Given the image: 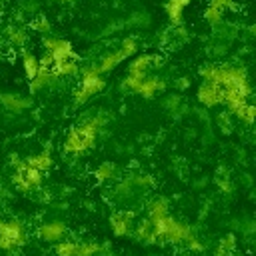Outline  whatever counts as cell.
Returning <instances> with one entry per match:
<instances>
[{
	"instance_id": "1f68e13d",
	"label": "cell",
	"mask_w": 256,
	"mask_h": 256,
	"mask_svg": "<svg viewBox=\"0 0 256 256\" xmlns=\"http://www.w3.org/2000/svg\"><path fill=\"white\" fill-rule=\"evenodd\" d=\"M178 106H180V98H178V96H170V98L166 100V108H168L170 112H176Z\"/></svg>"
},
{
	"instance_id": "d6986e66",
	"label": "cell",
	"mask_w": 256,
	"mask_h": 256,
	"mask_svg": "<svg viewBox=\"0 0 256 256\" xmlns=\"http://www.w3.org/2000/svg\"><path fill=\"white\" fill-rule=\"evenodd\" d=\"M80 60H66V62H58L52 64V74L54 78H62V76H76L80 72Z\"/></svg>"
},
{
	"instance_id": "cb8c5ba5",
	"label": "cell",
	"mask_w": 256,
	"mask_h": 256,
	"mask_svg": "<svg viewBox=\"0 0 256 256\" xmlns=\"http://www.w3.org/2000/svg\"><path fill=\"white\" fill-rule=\"evenodd\" d=\"M26 40H28V36H26V32H24L22 28H10V30H8V42H10L12 46L22 48V46L26 44Z\"/></svg>"
},
{
	"instance_id": "74e56055",
	"label": "cell",
	"mask_w": 256,
	"mask_h": 256,
	"mask_svg": "<svg viewBox=\"0 0 256 256\" xmlns=\"http://www.w3.org/2000/svg\"><path fill=\"white\" fill-rule=\"evenodd\" d=\"M0 10H2V2H0Z\"/></svg>"
},
{
	"instance_id": "4316f807",
	"label": "cell",
	"mask_w": 256,
	"mask_h": 256,
	"mask_svg": "<svg viewBox=\"0 0 256 256\" xmlns=\"http://www.w3.org/2000/svg\"><path fill=\"white\" fill-rule=\"evenodd\" d=\"M204 18L208 20V24H220L222 20H224V12H220V10H216V8H212V6H208L206 10H204Z\"/></svg>"
},
{
	"instance_id": "4fadbf2b",
	"label": "cell",
	"mask_w": 256,
	"mask_h": 256,
	"mask_svg": "<svg viewBox=\"0 0 256 256\" xmlns=\"http://www.w3.org/2000/svg\"><path fill=\"white\" fill-rule=\"evenodd\" d=\"M166 90V82L162 80V78H158V76H146L142 82H140V86H138V90H136V94H140L142 98H154L156 94H160V92H164Z\"/></svg>"
},
{
	"instance_id": "52a82bcc",
	"label": "cell",
	"mask_w": 256,
	"mask_h": 256,
	"mask_svg": "<svg viewBox=\"0 0 256 256\" xmlns=\"http://www.w3.org/2000/svg\"><path fill=\"white\" fill-rule=\"evenodd\" d=\"M162 58L160 56H154V54H142V56H136L130 66H128V76H136V78H146L148 72L154 68V66H160Z\"/></svg>"
},
{
	"instance_id": "30bf717a",
	"label": "cell",
	"mask_w": 256,
	"mask_h": 256,
	"mask_svg": "<svg viewBox=\"0 0 256 256\" xmlns=\"http://www.w3.org/2000/svg\"><path fill=\"white\" fill-rule=\"evenodd\" d=\"M134 212L132 210H120L116 214H112L110 218V228L116 236H128L132 234V226H134Z\"/></svg>"
},
{
	"instance_id": "7a4b0ae2",
	"label": "cell",
	"mask_w": 256,
	"mask_h": 256,
	"mask_svg": "<svg viewBox=\"0 0 256 256\" xmlns=\"http://www.w3.org/2000/svg\"><path fill=\"white\" fill-rule=\"evenodd\" d=\"M202 82L218 84L220 88L236 86V84H248V74L240 66H228V64H210L200 70Z\"/></svg>"
},
{
	"instance_id": "f546056e",
	"label": "cell",
	"mask_w": 256,
	"mask_h": 256,
	"mask_svg": "<svg viewBox=\"0 0 256 256\" xmlns=\"http://www.w3.org/2000/svg\"><path fill=\"white\" fill-rule=\"evenodd\" d=\"M34 28L40 32V34H50V30H52V26H50V22L44 18V16H40L38 20H36V24H34Z\"/></svg>"
},
{
	"instance_id": "8d00e7d4",
	"label": "cell",
	"mask_w": 256,
	"mask_h": 256,
	"mask_svg": "<svg viewBox=\"0 0 256 256\" xmlns=\"http://www.w3.org/2000/svg\"><path fill=\"white\" fill-rule=\"evenodd\" d=\"M58 2H72V0H58Z\"/></svg>"
},
{
	"instance_id": "44dd1931",
	"label": "cell",
	"mask_w": 256,
	"mask_h": 256,
	"mask_svg": "<svg viewBox=\"0 0 256 256\" xmlns=\"http://www.w3.org/2000/svg\"><path fill=\"white\" fill-rule=\"evenodd\" d=\"M116 174H118V168H116V164H112V162H104V164H100V166L96 168V172H94L96 180H100V182L114 180Z\"/></svg>"
},
{
	"instance_id": "5bb4252c",
	"label": "cell",
	"mask_w": 256,
	"mask_h": 256,
	"mask_svg": "<svg viewBox=\"0 0 256 256\" xmlns=\"http://www.w3.org/2000/svg\"><path fill=\"white\" fill-rule=\"evenodd\" d=\"M126 60V56L122 54V50L120 48H116V50H110V52H106L102 58H100V62L96 64L98 66V70L102 72V74H106V72H112L118 64H122Z\"/></svg>"
},
{
	"instance_id": "6da1fadb",
	"label": "cell",
	"mask_w": 256,
	"mask_h": 256,
	"mask_svg": "<svg viewBox=\"0 0 256 256\" xmlns=\"http://www.w3.org/2000/svg\"><path fill=\"white\" fill-rule=\"evenodd\" d=\"M106 126V116L104 114H96L90 116L86 120H82L78 126H74L64 142V152L70 156H82L84 152H88L98 138V132Z\"/></svg>"
},
{
	"instance_id": "f1b7e54d",
	"label": "cell",
	"mask_w": 256,
	"mask_h": 256,
	"mask_svg": "<svg viewBox=\"0 0 256 256\" xmlns=\"http://www.w3.org/2000/svg\"><path fill=\"white\" fill-rule=\"evenodd\" d=\"M208 6H212V8H216V10H220V12L226 14V10H230L234 6V0H210Z\"/></svg>"
},
{
	"instance_id": "3957f363",
	"label": "cell",
	"mask_w": 256,
	"mask_h": 256,
	"mask_svg": "<svg viewBox=\"0 0 256 256\" xmlns=\"http://www.w3.org/2000/svg\"><path fill=\"white\" fill-rule=\"evenodd\" d=\"M80 72H82V82H80V88L74 92V104H76V106L86 104L92 96L100 94V92L106 88L104 74L98 70L96 64H92V66H84Z\"/></svg>"
},
{
	"instance_id": "83f0119b",
	"label": "cell",
	"mask_w": 256,
	"mask_h": 256,
	"mask_svg": "<svg viewBox=\"0 0 256 256\" xmlns=\"http://www.w3.org/2000/svg\"><path fill=\"white\" fill-rule=\"evenodd\" d=\"M184 244H186V246H188V248H190L192 252H202V250H204V244H202V242L198 240V236H196L194 232L186 236V240H184Z\"/></svg>"
},
{
	"instance_id": "ba28073f",
	"label": "cell",
	"mask_w": 256,
	"mask_h": 256,
	"mask_svg": "<svg viewBox=\"0 0 256 256\" xmlns=\"http://www.w3.org/2000/svg\"><path fill=\"white\" fill-rule=\"evenodd\" d=\"M0 104L10 114H22L28 108H32V98H28L24 94H14V92H2L0 94Z\"/></svg>"
},
{
	"instance_id": "8fae6325",
	"label": "cell",
	"mask_w": 256,
	"mask_h": 256,
	"mask_svg": "<svg viewBox=\"0 0 256 256\" xmlns=\"http://www.w3.org/2000/svg\"><path fill=\"white\" fill-rule=\"evenodd\" d=\"M0 234H4V236L14 244V248L24 246V244H26V240H28V234H26V230H24L22 222H18V220L4 222V228H2V232H0Z\"/></svg>"
},
{
	"instance_id": "9c48e42d",
	"label": "cell",
	"mask_w": 256,
	"mask_h": 256,
	"mask_svg": "<svg viewBox=\"0 0 256 256\" xmlns=\"http://www.w3.org/2000/svg\"><path fill=\"white\" fill-rule=\"evenodd\" d=\"M196 98L202 106L206 108H214L218 104H222V88L218 84H212V82H202L198 86V92H196Z\"/></svg>"
},
{
	"instance_id": "9a60e30c",
	"label": "cell",
	"mask_w": 256,
	"mask_h": 256,
	"mask_svg": "<svg viewBox=\"0 0 256 256\" xmlns=\"http://www.w3.org/2000/svg\"><path fill=\"white\" fill-rule=\"evenodd\" d=\"M228 112H230L232 116L240 118L244 124H252V122H254V114H256V108H254V104H250L248 100H244V102H238V104H232V106H228Z\"/></svg>"
},
{
	"instance_id": "2e32d148",
	"label": "cell",
	"mask_w": 256,
	"mask_h": 256,
	"mask_svg": "<svg viewBox=\"0 0 256 256\" xmlns=\"http://www.w3.org/2000/svg\"><path fill=\"white\" fill-rule=\"evenodd\" d=\"M192 0H168L166 2V14H168V20L172 24H180L182 22V14H184V8L190 4Z\"/></svg>"
},
{
	"instance_id": "7c38bea8",
	"label": "cell",
	"mask_w": 256,
	"mask_h": 256,
	"mask_svg": "<svg viewBox=\"0 0 256 256\" xmlns=\"http://www.w3.org/2000/svg\"><path fill=\"white\" fill-rule=\"evenodd\" d=\"M38 236L40 240L44 242H60L64 236H66V226L64 222L60 220H52V222H46L38 228Z\"/></svg>"
},
{
	"instance_id": "d590c367",
	"label": "cell",
	"mask_w": 256,
	"mask_h": 256,
	"mask_svg": "<svg viewBox=\"0 0 256 256\" xmlns=\"http://www.w3.org/2000/svg\"><path fill=\"white\" fill-rule=\"evenodd\" d=\"M4 222H6V220H2V218H0V232H2V228H4Z\"/></svg>"
},
{
	"instance_id": "ffe728a7",
	"label": "cell",
	"mask_w": 256,
	"mask_h": 256,
	"mask_svg": "<svg viewBox=\"0 0 256 256\" xmlns=\"http://www.w3.org/2000/svg\"><path fill=\"white\" fill-rule=\"evenodd\" d=\"M22 68H24L26 78L32 80V78L38 74V70H40V58H38L36 54H32V52L26 50V52L22 54Z\"/></svg>"
},
{
	"instance_id": "5b68a950",
	"label": "cell",
	"mask_w": 256,
	"mask_h": 256,
	"mask_svg": "<svg viewBox=\"0 0 256 256\" xmlns=\"http://www.w3.org/2000/svg\"><path fill=\"white\" fill-rule=\"evenodd\" d=\"M12 164H14V168H16V172H14V176H12V182H14V186H16L20 192L28 194V192H34V190H38V188L42 186V180H44L42 174H44V172H40V170L28 166L24 160H18V158H14Z\"/></svg>"
},
{
	"instance_id": "836d02e7",
	"label": "cell",
	"mask_w": 256,
	"mask_h": 256,
	"mask_svg": "<svg viewBox=\"0 0 256 256\" xmlns=\"http://www.w3.org/2000/svg\"><path fill=\"white\" fill-rule=\"evenodd\" d=\"M218 186H220V190H222V192H226V194H230V192H232V186H230V182H228L226 178H224V180L220 178V180H218Z\"/></svg>"
},
{
	"instance_id": "7402d4cb",
	"label": "cell",
	"mask_w": 256,
	"mask_h": 256,
	"mask_svg": "<svg viewBox=\"0 0 256 256\" xmlns=\"http://www.w3.org/2000/svg\"><path fill=\"white\" fill-rule=\"evenodd\" d=\"M136 238L138 240H144V242H156V236H154V230H152V222L146 218L142 222H138L136 226Z\"/></svg>"
},
{
	"instance_id": "ac0fdd59",
	"label": "cell",
	"mask_w": 256,
	"mask_h": 256,
	"mask_svg": "<svg viewBox=\"0 0 256 256\" xmlns=\"http://www.w3.org/2000/svg\"><path fill=\"white\" fill-rule=\"evenodd\" d=\"M168 210H170V204L166 198H154L150 204H148V220L154 222V220H160L164 216H168Z\"/></svg>"
},
{
	"instance_id": "603a6c76",
	"label": "cell",
	"mask_w": 256,
	"mask_h": 256,
	"mask_svg": "<svg viewBox=\"0 0 256 256\" xmlns=\"http://www.w3.org/2000/svg\"><path fill=\"white\" fill-rule=\"evenodd\" d=\"M236 248V236L234 234H226L220 242H218V248H216V256H230Z\"/></svg>"
},
{
	"instance_id": "277c9868",
	"label": "cell",
	"mask_w": 256,
	"mask_h": 256,
	"mask_svg": "<svg viewBox=\"0 0 256 256\" xmlns=\"http://www.w3.org/2000/svg\"><path fill=\"white\" fill-rule=\"evenodd\" d=\"M152 230H154V236L156 240H166V242H184L188 234H192V226H188L186 222H180L176 218H172L170 214L160 218V220H154L152 222Z\"/></svg>"
},
{
	"instance_id": "e0dca14e",
	"label": "cell",
	"mask_w": 256,
	"mask_h": 256,
	"mask_svg": "<svg viewBox=\"0 0 256 256\" xmlns=\"http://www.w3.org/2000/svg\"><path fill=\"white\" fill-rule=\"evenodd\" d=\"M24 162H26L28 166L40 170V172H48V170L52 168V154H50L48 150H42V152H38V154H34V156H28Z\"/></svg>"
},
{
	"instance_id": "d4e9b609",
	"label": "cell",
	"mask_w": 256,
	"mask_h": 256,
	"mask_svg": "<svg viewBox=\"0 0 256 256\" xmlns=\"http://www.w3.org/2000/svg\"><path fill=\"white\" fill-rule=\"evenodd\" d=\"M118 48L122 50V54H124L126 60H128V58L136 56V52H138V42H136V38H124Z\"/></svg>"
},
{
	"instance_id": "4dcf8cb0",
	"label": "cell",
	"mask_w": 256,
	"mask_h": 256,
	"mask_svg": "<svg viewBox=\"0 0 256 256\" xmlns=\"http://www.w3.org/2000/svg\"><path fill=\"white\" fill-rule=\"evenodd\" d=\"M218 124L224 132H230L232 130V124H230V114H220L218 116Z\"/></svg>"
},
{
	"instance_id": "e575fe53",
	"label": "cell",
	"mask_w": 256,
	"mask_h": 256,
	"mask_svg": "<svg viewBox=\"0 0 256 256\" xmlns=\"http://www.w3.org/2000/svg\"><path fill=\"white\" fill-rule=\"evenodd\" d=\"M186 86H188V80H186V78H182V80H180V88H186Z\"/></svg>"
},
{
	"instance_id": "d6a6232c",
	"label": "cell",
	"mask_w": 256,
	"mask_h": 256,
	"mask_svg": "<svg viewBox=\"0 0 256 256\" xmlns=\"http://www.w3.org/2000/svg\"><path fill=\"white\" fill-rule=\"evenodd\" d=\"M0 250H14V244L4 234H0Z\"/></svg>"
},
{
	"instance_id": "8992f818",
	"label": "cell",
	"mask_w": 256,
	"mask_h": 256,
	"mask_svg": "<svg viewBox=\"0 0 256 256\" xmlns=\"http://www.w3.org/2000/svg\"><path fill=\"white\" fill-rule=\"evenodd\" d=\"M44 50L52 56L54 64L58 62H66V60H80V56L74 52V46L64 40V38H54V36H48L44 40Z\"/></svg>"
},
{
	"instance_id": "484cf974",
	"label": "cell",
	"mask_w": 256,
	"mask_h": 256,
	"mask_svg": "<svg viewBox=\"0 0 256 256\" xmlns=\"http://www.w3.org/2000/svg\"><path fill=\"white\" fill-rule=\"evenodd\" d=\"M74 250H76V242H72V240H60L56 244L58 256H74Z\"/></svg>"
}]
</instances>
